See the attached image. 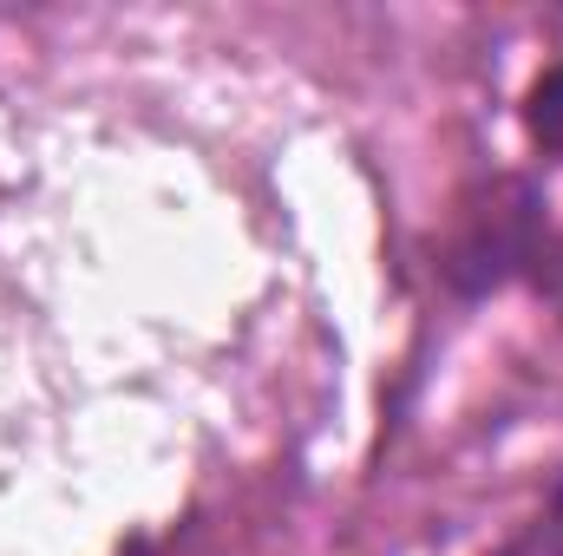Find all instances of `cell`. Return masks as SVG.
<instances>
[{
  "mask_svg": "<svg viewBox=\"0 0 563 556\" xmlns=\"http://www.w3.org/2000/svg\"><path fill=\"white\" fill-rule=\"evenodd\" d=\"M511 556H563V485H558V498H551V511L511 544Z\"/></svg>",
  "mask_w": 563,
  "mask_h": 556,
  "instance_id": "cell-3",
  "label": "cell"
},
{
  "mask_svg": "<svg viewBox=\"0 0 563 556\" xmlns=\"http://www.w3.org/2000/svg\"><path fill=\"white\" fill-rule=\"evenodd\" d=\"M544 249V197L525 177H478L439 236V276L459 294H492Z\"/></svg>",
  "mask_w": 563,
  "mask_h": 556,
  "instance_id": "cell-1",
  "label": "cell"
},
{
  "mask_svg": "<svg viewBox=\"0 0 563 556\" xmlns=\"http://www.w3.org/2000/svg\"><path fill=\"white\" fill-rule=\"evenodd\" d=\"M525 132L538 138V151L563 157V66H551V73L525 92Z\"/></svg>",
  "mask_w": 563,
  "mask_h": 556,
  "instance_id": "cell-2",
  "label": "cell"
}]
</instances>
